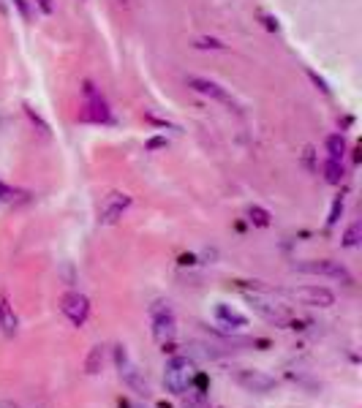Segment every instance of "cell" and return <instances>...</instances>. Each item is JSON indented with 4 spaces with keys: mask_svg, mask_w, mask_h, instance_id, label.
<instances>
[{
    "mask_svg": "<svg viewBox=\"0 0 362 408\" xmlns=\"http://www.w3.org/2000/svg\"><path fill=\"white\" fill-rule=\"evenodd\" d=\"M194 384V362L188 356H172L166 362V373H163V387L166 392L183 398Z\"/></svg>",
    "mask_w": 362,
    "mask_h": 408,
    "instance_id": "6da1fadb",
    "label": "cell"
},
{
    "mask_svg": "<svg viewBox=\"0 0 362 408\" xmlns=\"http://www.w3.org/2000/svg\"><path fill=\"white\" fill-rule=\"evenodd\" d=\"M150 319H152V338H155V343L166 345V343L174 340V335H177V319H174L169 302H155L150 308Z\"/></svg>",
    "mask_w": 362,
    "mask_h": 408,
    "instance_id": "7a4b0ae2",
    "label": "cell"
},
{
    "mask_svg": "<svg viewBox=\"0 0 362 408\" xmlns=\"http://www.w3.org/2000/svg\"><path fill=\"white\" fill-rule=\"evenodd\" d=\"M291 302H299L305 308H330L335 305V294L324 286H297V288H286L284 291Z\"/></svg>",
    "mask_w": 362,
    "mask_h": 408,
    "instance_id": "3957f363",
    "label": "cell"
},
{
    "mask_svg": "<svg viewBox=\"0 0 362 408\" xmlns=\"http://www.w3.org/2000/svg\"><path fill=\"white\" fill-rule=\"evenodd\" d=\"M115 365H117V373H120V378L134 389V392H139V395H147L150 389H147V381L145 376H142V370L131 362V356H128V351H126V345H117L115 348Z\"/></svg>",
    "mask_w": 362,
    "mask_h": 408,
    "instance_id": "277c9868",
    "label": "cell"
},
{
    "mask_svg": "<svg viewBox=\"0 0 362 408\" xmlns=\"http://www.w3.org/2000/svg\"><path fill=\"white\" fill-rule=\"evenodd\" d=\"M245 299L253 305V310L256 313H262L267 321H273V324H286L289 321V310L284 308V305H278L275 299H270V297H264V294H245Z\"/></svg>",
    "mask_w": 362,
    "mask_h": 408,
    "instance_id": "5b68a950",
    "label": "cell"
},
{
    "mask_svg": "<svg viewBox=\"0 0 362 408\" xmlns=\"http://www.w3.org/2000/svg\"><path fill=\"white\" fill-rule=\"evenodd\" d=\"M234 381H237L245 392H253V395H267V392L275 389V378L267 376V373H262V370H248V367H245V370H237Z\"/></svg>",
    "mask_w": 362,
    "mask_h": 408,
    "instance_id": "8992f818",
    "label": "cell"
},
{
    "mask_svg": "<svg viewBox=\"0 0 362 408\" xmlns=\"http://www.w3.org/2000/svg\"><path fill=\"white\" fill-rule=\"evenodd\" d=\"M297 272H310V275H327V277H335V280H343V283H352V275L349 270L341 264V262H330V259H321V262H297L294 264Z\"/></svg>",
    "mask_w": 362,
    "mask_h": 408,
    "instance_id": "52a82bcc",
    "label": "cell"
},
{
    "mask_svg": "<svg viewBox=\"0 0 362 408\" xmlns=\"http://www.w3.org/2000/svg\"><path fill=\"white\" fill-rule=\"evenodd\" d=\"M60 310L66 313V319L76 324V327H82L84 321H87V316H90V299L84 297V294H79V291H69L63 299H60Z\"/></svg>",
    "mask_w": 362,
    "mask_h": 408,
    "instance_id": "ba28073f",
    "label": "cell"
},
{
    "mask_svg": "<svg viewBox=\"0 0 362 408\" xmlns=\"http://www.w3.org/2000/svg\"><path fill=\"white\" fill-rule=\"evenodd\" d=\"M188 87H194L196 93H202V95H207V98H213L218 104H223V106H229V109H237V101L220 87L216 82H210V79H202V76H188Z\"/></svg>",
    "mask_w": 362,
    "mask_h": 408,
    "instance_id": "9c48e42d",
    "label": "cell"
},
{
    "mask_svg": "<svg viewBox=\"0 0 362 408\" xmlns=\"http://www.w3.org/2000/svg\"><path fill=\"white\" fill-rule=\"evenodd\" d=\"M131 207V196L128 194H109L104 204H101V223H115L123 218V212Z\"/></svg>",
    "mask_w": 362,
    "mask_h": 408,
    "instance_id": "30bf717a",
    "label": "cell"
},
{
    "mask_svg": "<svg viewBox=\"0 0 362 408\" xmlns=\"http://www.w3.org/2000/svg\"><path fill=\"white\" fill-rule=\"evenodd\" d=\"M216 319L223 324V327H231V330H240V327H245L248 324V319L242 316V313H237L234 308H229V305H216Z\"/></svg>",
    "mask_w": 362,
    "mask_h": 408,
    "instance_id": "8fae6325",
    "label": "cell"
},
{
    "mask_svg": "<svg viewBox=\"0 0 362 408\" xmlns=\"http://www.w3.org/2000/svg\"><path fill=\"white\" fill-rule=\"evenodd\" d=\"M0 327H3V332L8 338L16 335V316H14L11 305H8V299H0Z\"/></svg>",
    "mask_w": 362,
    "mask_h": 408,
    "instance_id": "7c38bea8",
    "label": "cell"
},
{
    "mask_svg": "<svg viewBox=\"0 0 362 408\" xmlns=\"http://www.w3.org/2000/svg\"><path fill=\"white\" fill-rule=\"evenodd\" d=\"M327 152H330L332 161H341V158L346 155V139H343L341 134L327 136Z\"/></svg>",
    "mask_w": 362,
    "mask_h": 408,
    "instance_id": "4fadbf2b",
    "label": "cell"
},
{
    "mask_svg": "<svg viewBox=\"0 0 362 408\" xmlns=\"http://www.w3.org/2000/svg\"><path fill=\"white\" fill-rule=\"evenodd\" d=\"M101 362H104V348H101V345H93L90 354H87L84 370H87L90 376H98V373H101Z\"/></svg>",
    "mask_w": 362,
    "mask_h": 408,
    "instance_id": "5bb4252c",
    "label": "cell"
},
{
    "mask_svg": "<svg viewBox=\"0 0 362 408\" xmlns=\"http://www.w3.org/2000/svg\"><path fill=\"white\" fill-rule=\"evenodd\" d=\"M324 180L330 183V185H341V180H343V166H341V161H327L324 163Z\"/></svg>",
    "mask_w": 362,
    "mask_h": 408,
    "instance_id": "9a60e30c",
    "label": "cell"
},
{
    "mask_svg": "<svg viewBox=\"0 0 362 408\" xmlns=\"http://www.w3.org/2000/svg\"><path fill=\"white\" fill-rule=\"evenodd\" d=\"M248 220H251L253 226H262V229H264V226H270V212H267L264 207H256V204H253V207H248Z\"/></svg>",
    "mask_w": 362,
    "mask_h": 408,
    "instance_id": "2e32d148",
    "label": "cell"
},
{
    "mask_svg": "<svg viewBox=\"0 0 362 408\" xmlns=\"http://www.w3.org/2000/svg\"><path fill=\"white\" fill-rule=\"evenodd\" d=\"M362 240V223L357 220V223H352L349 229H346V234H343V245L346 248H357Z\"/></svg>",
    "mask_w": 362,
    "mask_h": 408,
    "instance_id": "e0dca14e",
    "label": "cell"
},
{
    "mask_svg": "<svg viewBox=\"0 0 362 408\" xmlns=\"http://www.w3.org/2000/svg\"><path fill=\"white\" fill-rule=\"evenodd\" d=\"M183 408H207V400H205V395H202V392L188 389V395L183 398Z\"/></svg>",
    "mask_w": 362,
    "mask_h": 408,
    "instance_id": "ac0fdd59",
    "label": "cell"
},
{
    "mask_svg": "<svg viewBox=\"0 0 362 408\" xmlns=\"http://www.w3.org/2000/svg\"><path fill=\"white\" fill-rule=\"evenodd\" d=\"M194 47L196 49H226V44H220L218 38H196Z\"/></svg>",
    "mask_w": 362,
    "mask_h": 408,
    "instance_id": "d6986e66",
    "label": "cell"
},
{
    "mask_svg": "<svg viewBox=\"0 0 362 408\" xmlns=\"http://www.w3.org/2000/svg\"><path fill=\"white\" fill-rule=\"evenodd\" d=\"M343 212V199H335V204H332V212H330V218H327V223L332 226V223H338V215Z\"/></svg>",
    "mask_w": 362,
    "mask_h": 408,
    "instance_id": "ffe728a7",
    "label": "cell"
},
{
    "mask_svg": "<svg viewBox=\"0 0 362 408\" xmlns=\"http://www.w3.org/2000/svg\"><path fill=\"white\" fill-rule=\"evenodd\" d=\"M38 3V8L44 11V14H52L55 11V5H52V0H36Z\"/></svg>",
    "mask_w": 362,
    "mask_h": 408,
    "instance_id": "44dd1931",
    "label": "cell"
},
{
    "mask_svg": "<svg viewBox=\"0 0 362 408\" xmlns=\"http://www.w3.org/2000/svg\"><path fill=\"white\" fill-rule=\"evenodd\" d=\"M16 3V8L22 11V19H30V14H27V5H25V0H14Z\"/></svg>",
    "mask_w": 362,
    "mask_h": 408,
    "instance_id": "7402d4cb",
    "label": "cell"
},
{
    "mask_svg": "<svg viewBox=\"0 0 362 408\" xmlns=\"http://www.w3.org/2000/svg\"><path fill=\"white\" fill-rule=\"evenodd\" d=\"M0 408H22V406H16V403H11V400H0Z\"/></svg>",
    "mask_w": 362,
    "mask_h": 408,
    "instance_id": "603a6c76",
    "label": "cell"
},
{
    "mask_svg": "<svg viewBox=\"0 0 362 408\" xmlns=\"http://www.w3.org/2000/svg\"><path fill=\"white\" fill-rule=\"evenodd\" d=\"M163 144H166L163 139H152V141H150V147H163Z\"/></svg>",
    "mask_w": 362,
    "mask_h": 408,
    "instance_id": "cb8c5ba5",
    "label": "cell"
},
{
    "mask_svg": "<svg viewBox=\"0 0 362 408\" xmlns=\"http://www.w3.org/2000/svg\"><path fill=\"white\" fill-rule=\"evenodd\" d=\"M0 126H3V115H0Z\"/></svg>",
    "mask_w": 362,
    "mask_h": 408,
    "instance_id": "d4e9b609",
    "label": "cell"
},
{
    "mask_svg": "<svg viewBox=\"0 0 362 408\" xmlns=\"http://www.w3.org/2000/svg\"><path fill=\"white\" fill-rule=\"evenodd\" d=\"M137 408H142V406H137Z\"/></svg>",
    "mask_w": 362,
    "mask_h": 408,
    "instance_id": "484cf974",
    "label": "cell"
}]
</instances>
